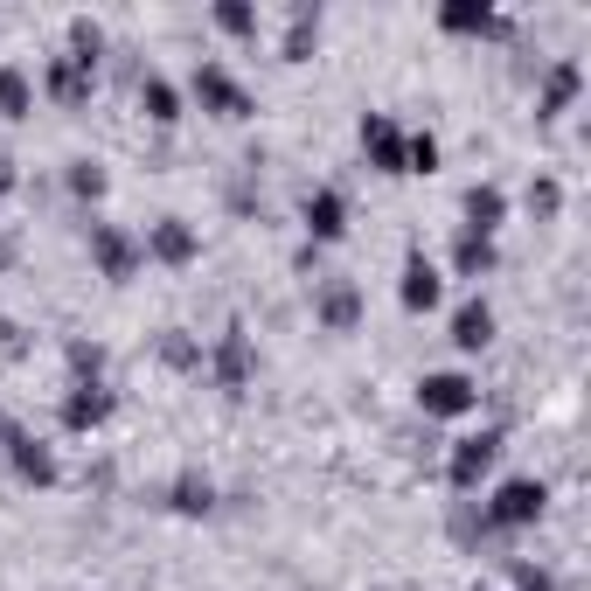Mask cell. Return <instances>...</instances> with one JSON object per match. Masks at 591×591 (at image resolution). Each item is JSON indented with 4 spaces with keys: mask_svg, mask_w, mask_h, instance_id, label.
Returning <instances> with one entry per match:
<instances>
[{
    "mask_svg": "<svg viewBox=\"0 0 591 591\" xmlns=\"http://www.w3.org/2000/svg\"><path fill=\"white\" fill-rule=\"evenodd\" d=\"M0 112H7V119L28 112V77H21V70H0Z\"/></svg>",
    "mask_w": 591,
    "mask_h": 591,
    "instance_id": "cell-10",
    "label": "cell"
},
{
    "mask_svg": "<svg viewBox=\"0 0 591 591\" xmlns=\"http://www.w3.org/2000/svg\"><path fill=\"white\" fill-rule=\"evenodd\" d=\"M306 223H313V237H334L341 230V195H313L306 202Z\"/></svg>",
    "mask_w": 591,
    "mask_h": 591,
    "instance_id": "cell-8",
    "label": "cell"
},
{
    "mask_svg": "<svg viewBox=\"0 0 591 591\" xmlns=\"http://www.w3.org/2000/svg\"><path fill=\"white\" fill-rule=\"evenodd\" d=\"M466 216H473V230H494V223H501V195H494V188H473V195H466Z\"/></svg>",
    "mask_w": 591,
    "mask_h": 591,
    "instance_id": "cell-9",
    "label": "cell"
},
{
    "mask_svg": "<svg viewBox=\"0 0 591 591\" xmlns=\"http://www.w3.org/2000/svg\"><path fill=\"white\" fill-rule=\"evenodd\" d=\"M536 515H543V487H529V480L501 487V494H494V508H487V522H494V529H522V522H536Z\"/></svg>",
    "mask_w": 591,
    "mask_h": 591,
    "instance_id": "cell-1",
    "label": "cell"
},
{
    "mask_svg": "<svg viewBox=\"0 0 591 591\" xmlns=\"http://www.w3.org/2000/svg\"><path fill=\"white\" fill-rule=\"evenodd\" d=\"M494 452H501V439H494V432H480V439H459V452H452V480H459V487H473V480L494 466Z\"/></svg>",
    "mask_w": 591,
    "mask_h": 591,
    "instance_id": "cell-3",
    "label": "cell"
},
{
    "mask_svg": "<svg viewBox=\"0 0 591 591\" xmlns=\"http://www.w3.org/2000/svg\"><path fill=\"white\" fill-rule=\"evenodd\" d=\"M320 313H327V327H348V320H355V293H327Z\"/></svg>",
    "mask_w": 591,
    "mask_h": 591,
    "instance_id": "cell-15",
    "label": "cell"
},
{
    "mask_svg": "<svg viewBox=\"0 0 591 591\" xmlns=\"http://www.w3.org/2000/svg\"><path fill=\"white\" fill-rule=\"evenodd\" d=\"M98 258H105V272H126V265H133L126 237H112V230H98Z\"/></svg>",
    "mask_w": 591,
    "mask_h": 591,
    "instance_id": "cell-12",
    "label": "cell"
},
{
    "mask_svg": "<svg viewBox=\"0 0 591 591\" xmlns=\"http://www.w3.org/2000/svg\"><path fill=\"white\" fill-rule=\"evenodd\" d=\"M480 265H487V244L466 237V244H459V272H480Z\"/></svg>",
    "mask_w": 591,
    "mask_h": 591,
    "instance_id": "cell-16",
    "label": "cell"
},
{
    "mask_svg": "<svg viewBox=\"0 0 591 591\" xmlns=\"http://www.w3.org/2000/svg\"><path fill=\"white\" fill-rule=\"evenodd\" d=\"M195 91H202V105H216L223 119H237V112H244V91H237L216 63H202V70H195Z\"/></svg>",
    "mask_w": 591,
    "mask_h": 591,
    "instance_id": "cell-4",
    "label": "cell"
},
{
    "mask_svg": "<svg viewBox=\"0 0 591 591\" xmlns=\"http://www.w3.org/2000/svg\"><path fill=\"white\" fill-rule=\"evenodd\" d=\"M140 98H147V112H153V119H181V112H174V91H167L160 77H147V91H140Z\"/></svg>",
    "mask_w": 591,
    "mask_h": 591,
    "instance_id": "cell-13",
    "label": "cell"
},
{
    "mask_svg": "<svg viewBox=\"0 0 591 591\" xmlns=\"http://www.w3.org/2000/svg\"><path fill=\"white\" fill-rule=\"evenodd\" d=\"M77 70H84V63H56V70H49V91H56V98H77V91H84Z\"/></svg>",
    "mask_w": 591,
    "mask_h": 591,
    "instance_id": "cell-14",
    "label": "cell"
},
{
    "mask_svg": "<svg viewBox=\"0 0 591 591\" xmlns=\"http://www.w3.org/2000/svg\"><path fill=\"white\" fill-rule=\"evenodd\" d=\"M153 258H167V265H188V258H195V237H188L181 223H160V230H153Z\"/></svg>",
    "mask_w": 591,
    "mask_h": 591,
    "instance_id": "cell-5",
    "label": "cell"
},
{
    "mask_svg": "<svg viewBox=\"0 0 591 591\" xmlns=\"http://www.w3.org/2000/svg\"><path fill=\"white\" fill-rule=\"evenodd\" d=\"M439 299V272L425 265V258H411V272H404V306H432Z\"/></svg>",
    "mask_w": 591,
    "mask_h": 591,
    "instance_id": "cell-6",
    "label": "cell"
},
{
    "mask_svg": "<svg viewBox=\"0 0 591 591\" xmlns=\"http://www.w3.org/2000/svg\"><path fill=\"white\" fill-rule=\"evenodd\" d=\"M487 334H494V313H487V306H466V313L452 320V341H459V348H480Z\"/></svg>",
    "mask_w": 591,
    "mask_h": 591,
    "instance_id": "cell-7",
    "label": "cell"
},
{
    "mask_svg": "<svg viewBox=\"0 0 591 591\" xmlns=\"http://www.w3.org/2000/svg\"><path fill=\"white\" fill-rule=\"evenodd\" d=\"M362 140L376 147V160H383V167H397V160H404V147H397V133H390L383 119H369V126H362Z\"/></svg>",
    "mask_w": 591,
    "mask_h": 591,
    "instance_id": "cell-11",
    "label": "cell"
},
{
    "mask_svg": "<svg viewBox=\"0 0 591 591\" xmlns=\"http://www.w3.org/2000/svg\"><path fill=\"white\" fill-rule=\"evenodd\" d=\"M418 404H425L432 418H459V411H473V383H466V376H425V383H418Z\"/></svg>",
    "mask_w": 591,
    "mask_h": 591,
    "instance_id": "cell-2",
    "label": "cell"
}]
</instances>
